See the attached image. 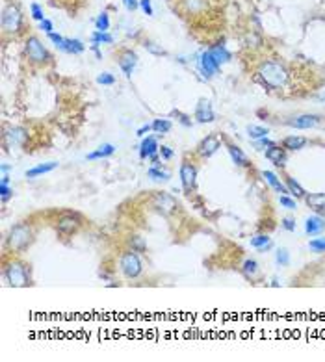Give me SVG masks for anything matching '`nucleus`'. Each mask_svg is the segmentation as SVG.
I'll return each instance as SVG.
<instances>
[{
	"mask_svg": "<svg viewBox=\"0 0 325 362\" xmlns=\"http://www.w3.org/2000/svg\"><path fill=\"white\" fill-rule=\"evenodd\" d=\"M256 77H258V80L262 82V85H266L268 89H277V87L286 85L288 71L283 63L268 60V62L260 63V67L256 71Z\"/></svg>",
	"mask_w": 325,
	"mask_h": 362,
	"instance_id": "1",
	"label": "nucleus"
},
{
	"mask_svg": "<svg viewBox=\"0 0 325 362\" xmlns=\"http://www.w3.org/2000/svg\"><path fill=\"white\" fill-rule=\"evenodd\" d=\"M4 277L8 281V284L13 286V288H24V286L30 284L28 268L19 260H11V262L4 266Z\"/></svg>",
	"mask_w": 325,
	"mask_h": 362,
	"instance_id": "2",
	"label": "nucleus"
},
{
	"mask_svg": "<svg viewBox=\"0 0 325 362\" xmlns=\"http://www.w3.org/2000/svg\"><path fill=\"white\" fill-rule=\"evenodd\" d=\"M32 238H34V232H32L30 225L19 223L8 232L6 243H8V247L11 251H24L26 247L30 245Z\"/></svg>",
	"mask_w": 325,
	"mask_h": 362,
	"instance_id": "3",
	"label": "nucleus"
},
{
	"mask_svg": "<svg viewBox=\"0 0 325 362\" xmlns=\"http://www.w3.org/2000/svg\"><path fill=\"white\" fill-rule=\"evenodd\" d=\"M23 28V13L15 4H8L2 11V30L4 34H17Z\"/></svg>",
	"mask_w": 325,
	"mask_h": 362,
	"instance_id": "4",
	"label": "nucleus"
},
{
	"mask_svg": "<svg viewBox=\"0 0 325 362\" xmlns=\"http://www.w3.org/2000/svg\"><path fill=\"white\" fill-rule=\"evenodd\" d=\"M119 270L126 279H136L141 275L143 271V266H141V260L136 254V251H126V253L121 254L119 258Z\"/></svg>",
	"mask_w": 325,
	"mask_h": 362,
	"instance_id": "5",
	"label": "nucleus"
},
{
	"mask_svg": "<svg viewBox=\"0 0 325 362\" xmlns=\"http://www.w3.org/2000/svg\"><path fill=\"white\" fill-rule=\"evenodd\" d=\"M24 52L28 56V60L32 63H45L50 60V54H48V50H46L43 43L39 41L36 36H32V38L26 39V45H24Z\"/></svg>",
	"mask_w": 325,
	"mask_h": 362,
	"instance_id": "6",
	"label": "nucleus"
},
{
	"mask_svg": "<svg viewBox=\"0 0 325 362\" xmlns=\"http://www.w3.org/2000/svg\"><path fill=\"white\" fill-rule=\"evenodd\" d=\"M180 182H182V188H184L186 193H192L197 188V169H195L194 163L190 162H182L180 163Z\"/></svg>",
	"mask_w": 325,
	"mask_h": 362,
	"instance_id": "7",
	"label": "nucleus"
},
{
	"mask_svg": "<svg viewBox=\"0 0 325 362\" xmlns=\"http://www.w3.org/2000/svg\"><path fill=\"white\" fill-rule=\"evenodd\" d=\"M197 65H199V71H201L204 78H212L216 77L217 73H219V63L214 60V56L210 54V50H204L199 54V60H197Z\"/></svg>",
	"mask_w": 325,
	"mask_h": 362,
	"instance_id": "8",
	"label": "nucleus"
},
{
	"mask_svg": "<svg viewBox=\"0 0 325 362\" xmlns=\"http://www.w3.org/2000/svg\"><path fill=\"white\" fill-rule=\"evenodd\" d=\"M153 208H156L163 216H169L177 210V201L167 193H156L153 197Z\"/></svg>",
	"mask_w": 325,
	"mask_h": 362,
	"instance_id": "9",
	"label": "nucleus"
},
{
	"mask_svg": "<svg viewBox=\"0 0 325 362\" xmlns=\"http://www.w3.org/2000/svg\"><path fill=\"white\" fill-rule=\"evenodd\" d=\"M28 139V130L23 126H11L4 132V143L6 147H21Z\"/></svg>",
	"mask_w": 325,
	"mask_h": 362,
	"instance_id": "10",
	"label": "nucleus"
},
{
	"mask_svg": "<svg viewBox=\"0 0 325 362\" xmlns=\"http://www.w3.org/2000/svg\"><path fill=\"white\" fill-rule=\"evenodd\" d=\"M117 63H119V67H121L124 77L130 78L134 69H136V63H138V54L132 52V50H123L119 54V58H117Z\"/></svg>",
	"mask_w": 325,
	"mask_h": 362,
	"instance_id": "11",
	"label": "nucleus"
},
{
	"mask_svg": "<svg viewBox=\"0 0 325 362\" xmlns=\"http://www.w3.org/2000/svg\"><path fill=\"white\" fill-rule=\"evenodd\" d=\"M195 119H197L199 123H212V121H216V114H214V110H212L210 100L201 99L199 102H197V108H195Z\"/></svg>",
	"mask_w": 325,
	"mask_h": 362,
	"instance_id": "12",
	"label": "nucleus"
},
{
	"mask_svg": "<svg viewBox=\"0 0 325 362\" xmlns=\"http://www.w3.org/2000/svg\"><path fill=\"white\" fill-rule=\"evenodd\" d=\"M318 123H320V117L310 116V114H303V116H297V117H294V119H290V121H288L290 126L299 128V130H309V128H314Z\"/></svg>",
	"mask_w": 325,
	"mask_h": 362,
	"instance_id": "13",
	"label": "nucleus"
},
{
	"mask_svg": "<svg viewBox=\"0 0 325 362\" xmlns=\"http://www.w3.org/2000/svg\"><path fill=\"white\" fill-rule=\"evenodd\" d=\"M325 231V217H322L320 214H312V216L307 217L305 221V232L309 236H318Z\"/></svg>",
	"mask_w": 325,
	"mask_h": 362,
	"instance_id": "14",
	"label": "nucleus"
},
{
	"mask_svg": "<svg viewBox=\"0 0 325 362\" xmlns=\"http://www.w3.org/2000/svg\"><path fill=\"white\" fill-rule=\"evenodd\" d=\"M219 147H221V143H219V139L216 136H206L199 143L197 149H199V154H201L203 158H210V156H214L219 151Z\"/></svg>",
	"mask_w": 325,
	"mask_h": 362,
	"instance_id": "15",
	"label": "nucleus"
},
{
	"mask_svg": "<svg viewBox=\"0 0 325 362\" xmlns=\"http://www.w3.org/2000/svg\"><path fill=\"white\" fill-rule=\"evenodd\" d=\"M58 232L60 234H65V236H69V234H75V232L80 229V221H78V217L75 216H63L58 219Z\"/></svg>",
	"mask_w": 325,
	"mask_h": 362,
	"instance_id": "16",
	"label": "nucleus"
},
{
	"mask_svg": "<svg viewBox=\"0 0 325 362\" xmlns=\"http://www.w3.org/2000/svg\"><path fill=\"white\" fill-rule=\"evenodd\" d=\"M158 141H156L155 136H147V138L141 141V145H139V156L143 158V160H147V158H153L155 154H158Z\"/></svg>",
	"mask_w": 325,
	"mask_h": 362,
	"instance_id": "17",
	"label": "nucleus"
},
{
	"mask_svg": "<svg viewBox=\"0 0 325 362\" xmlns=\"http://www.w3.org/2000/svg\"><path fill=\"white\" fill-rule=\"evenodd\" d=\"M266 158L270 160L271 163H275L277 167H283L284 165V162H286V149L279 145H271V147H268L266 149Z\"/></svg>",
	"mask_w": 325,
	"mask_h": 362,
	"instance_id": "18",
	"label": "nucleus"
},
{
	"mask_svg": "<svg viewBox=\"0 0 325 362\" xmlns=\"http://www.w3.org/2000/svg\"><path fill=\"white\" fill-rule=\"evenodd\" d=\"M208 50H210V54L214 56V60H216L219 65H223V63L231 62L232 54L229 52V50H227V48H225V45H221V43H217V45L210 46Z\"/></svg>",
	"mask_w": 325,
	"mask_h": 362,
	"instance_id": "19",
	"label": "nucleus"
},
{
	"mask_svg": "<svg viewBox=\"0 0 325 362\" xmlns=\"http://www.w3.org/2000/svg\"><path fill=\"white\" fill-rule=\"evenodd\" d=\"M262 177H264V180L268 182V184L275 190L277 193H283V195H288V188H286V184H283L281 180H279V177L273 173V171H264L262 173Z\"/></svg>",
	"mask_w": 325,
	"mask_h": 362,
	"instance_id": "20",
	"label": "nucleus"
},
{
	"mask_svg": "<svg viewBox=\"0 0 325 362\" xmlns=\"http://www.w3.org/2000/svg\"><path fill=\"white\" fill-rule=\"evenodd\" d=\"M305 202L314 212H325V193H310V195H305Z\"/></svg>",
	"mask_w": 325,
	"mask_h": 362,
	"instance_id": "21",
	"label": "nucleus"
},
{
	"mask_svg": "<svg viewBox=\"0 0 325 362\" xmlns=\"http://www.w3.org/2000/svg\"><path fill=\"white\" fill-rule=\"evenodd\" d=\"M58 167V162H46V163H39L36 167H32V169L26 171V178H38L41 175H45V173H50V171H54Z\"/></svg>",
	"mask_w": 325,
	"mask_h": 362,
	"instance_id": "22",
	"label": "nucleus"
},
{
	"mask_svg": "<svg viewBox=\"0 0 325 362\" xmlns=\"http://www.w3.org/2000/svg\"><path fill=\"white\" fill-rule=\"evenodd\" d=\"M85 50V45L80 41V39H71L65 38V43L62 46V52H67V54H82Z\"/></svg>",
	"mask_w": 325,
	"mask_h": 362,
	"instance_id": "23",
	"label": "nucleus"
},
{
	"mask_svg": "<svg viewBox=\"0 0 325 362\" xmlns=\"http://www.w3.org/2000/svg\"><path fill=\"white\" fill-rule=\"evenodd\" d=\"M307 143L309 141H307V138H303V136H288V138L283 139V147L286 151H301Z\"/></svg>",
	"mask_w": 325,
	"mask_h": 362,
	"instance_id": "24",
	"label": "nucleus"
},
{
	"mask_svg": "<svg viewBox=\"0 0 325 362\" xmlns=\"http://www.w3.org/2000/svg\"><path fill=\"white\" fill-rule=\"evenodd\" d=\"M116 153V147L112 145V143H104V145H101L99 149H95L93 153H89L85 158L87 160H101V158H108V156H112V154Z\"/></svg>",
	"mask_w": 325,
	"mask_h": 362,
	"instance_id": "25",
	"label": "nucleus"
},
{
	"mask_svg": "<svg viewBox=\"0 0 325 362\" xmlns=\"http://www.w3.org/2000/svg\"><path fill=\"white\" fill-rule=\"evenodd\" d=\"M229 154H231L232 162L236 163L238 167H247V165H249V158L245 156V153L242 151L240 147L229 145Z\"/></svg>",
	"mask_w": 325,
	"mask_h": 362,
	"instance_id": "26",
	"label": "nucleus"
},
{
	"mask_svg": "<svg viewBox=\"0 0 325 362\" xmlns=\"http://www.w3.org/2000/svg\"><path fill=\"white\" fill-rule=\"evenodd\" d=\"M284 184H286V188H288V195H294L295 199H305L307 192L303 190V186L299 184L295 178L286 177V178H284Z\"/></svg>",
	"mask_w": 325,
	"mask_h": 362,
	"instance_id": "27",
	"label": "nucleus"
},
{
	"mask_svg": "<svg viewBox=\"0 0 325 362\" xmlns=\"http://www.w3.org/2000/svg\"><path fill=\"white\" fill-rule=\"evenodd\" d=\"M271 238L268 234H256L255 238H251V247H255L258 253H266L268 249H271Z\"/></svg>",
	"mask_w": 325,
	"mask_h": 362,
	"instance_id": "28",
	"label": "nucleus"
},
{
	"mask_svg": "<svg viewBox=\"0 0 325 362\" xmlns=\"http://www.w3.org/2000/svg\"><path fill=\"white\" fill-rule=\"evenodd\" d=\"M149 178H153L155 182H167L169 180V173L162 169V165H151L147 171Z\"/></svg>",
	"mask_w": 325,
	"mask_h": 362,
	"instance_id": "29",
	"label": "nucleus"
},
{
	"mask_svg": "<svg viewBox=\"0 0 325 362\" xmlns=\"http://www.w3.org/2000/svg\"><path fill=\"white\" fill-rule=\"evenodd\" d=\"M258 271H260L258 270V262L253 260V258H247L245 262L242 264V273L245 275V279H251V281H253V279L258 275Z\"/></svg>",
	"mask_w": 325,
	"mask_h": 362,
	"instance_id": "30",
	"label": "nucleus"
},
{
	"mask_svg": "<svg viewBox=\"0 0 325 362\" xmlns=\"http://www.w3.org/2000/svg\"><path fill=\"white\" fill-rule=\"evenodd\" d=\"M112 45L114 43V36L108 34V32H99L95 30L91 34V45Z\"/></svg>",
	"mask_w": 325,
	"mask_h": 362,
	"instance_id": "31",
	"label": "nucleus"
},
{
	"mask_svg": "<svg viewBox=\"0 0 325 362\" xmlns=\"http://www.w3.org/2000/svg\"><path fill=\"white\" fill-rule=\"evenodd\" d=\"M247 134H249V138H251V139H262V138H268L270 130H268V128H264V126L249 124V126H247Z\"/></svg>",
	"mask_w": 325,
	"mask_h": 362,
	"instance_id": "32",
	"label": "nucleus"
},
{
	"mask_svg": "<svg viewBox=\"0 0 325 362\" xmlns=\"http://www.w3.org/2000/svg\"><path fill=\"white\" fill-rule=\"evenodd\" d=\"M171 126H173V124H171L169 119H155V121H153V130H155L156 134H160V136H162V134H167V132L171 130Z\"/></svg>",
	"mask_w": 325,
	"mask_h": 362,
	"instance_id": "33",
	"label": "nucleus"
},
{
	"mask_svg": "<svg viewBox=\"0 0 325 362\" xmlns=\"http://www.w3.org/2000/svg\"><path fill=\"white\" fill-rule=\"evenodd\" d=\"M95 28L99 32H108L110 30V17L106 11H102L101 15L97 17V21H95Z\"/></svg>",
	"mask_w": 325,
	"mask_h": 362,
	"instance_id": "34",
	"label": "nucleus"
},
{
	"mask_svg": "<svg viewBox=\"0 0 325 362\" xmlns=\"http://www.w3.org/2000/svg\"><path fill=\"white\" fill-rule=\"evenodd\" d=\"M309 247L310 251H314V253L322 254L325 253V236H322V238H314L309 241Z\"/></svg>",
	"mask_w": 325,
	"mask_h": 362,
	"instance_id": "35",
	"label": "nucleus"
},
{
	"mask_svg": "<svg viewBox=\"0 0 325 362\" xmlns=\"http://www.w3.org/2000/svg\"><path fill=\"white\" fill-rule=\"evenodd\" d=\"M275 260H277V264L279 266H283V268L288 266V264H290V253H288V249H284V247L279 249L277 253H275Z\"/></svg>",
	"mask_w": 325,
	"mask_h": 362,
	"instance_id": "36",
	"label": "nucleus"
},
{
	"mask_svg": "<svg viewBox=\"0 0 325 362\" xmlns=\"http://www.w3.org/2000/svg\"><path fill=\"white\" fill-rule=\"evenodd\" d=\"M97 84H101V85H114V84H116V77H114L112 73H101V75L97 77Z\"/></svg>",
	"mask_w": 325,
	"mask_h": 362,
	"instance_id": "37",
	"label": "nucleus"
},
{
	"mask_svg": "<svg viewBox=\"0 0 325 362\" xmlns=\"http://www.w3.org/2000/svg\"><path fill=\"white\" fill-rule=\"evenodd\" d=\"M13 197V188L9 184H0V199L2 202H8Z\"/></svg>",
	"mask_w": 325,
	"mask_h": 362,
	"instance_id": "38",
	"label": "nucleus"
},
{
	"mask_svg": "<svg viewBox=\"0 0 325 362\" xmlns=\"http://www.w3.org/2000/svg\"><path fill=\"white\" fill-rule=\"evenodd\" d=\"M30 11H32V17H34L36 21H39V23H41V21L45 19V13H43V8L39 6L38 2H34V4H32V6H30Z\"/></svg>",
	"mask_w": 325,
	"mask_h": 362,
	"instance_id": "39",
	"label": "nucleus"
},
{
	"mask_svg": "<svg viewBox=\"0 0 325 362\" xmlns=\"http://www.w3.org/2000/svg\"><path fill=\"white\" fill-rule=\"evenodd\" d=\"M145 48H147L149 52H153V54L156 56H165V50H163L162 46H158L156 43H153V41H145Z\"/></svg>",
	"mask_w": 325,
	"mask_h": 362,
	"instance_id": "40",
	"label": "nucleus"
},
{
	"mask_svg": "<svg viewBox=\"0 0 325 362\" xmlns=\"http://www.w3.org/2000/svg\"><path fill=\"white\" fill-rule=\"evenodd\" d=\"M279 202H281V204H283V206H284L286 210H295V208H297V202H295L294 199H290L288 195H281V197H279Z\"/></svg>",
	"mask_w": 325,
	"mask_h": 362,
	"instance_id": "41",
	"label": "nucleus"
},
{
	"mask_svg": "<svg viewBox=\"0 0 325 362\" xmlns=\"http://www.w3.org/2000/svg\"><path fill=\"white\" fill-rule=\"evenodd\" d=\"M46 36H48V39L56 45V48H60V50H62L63 43H65V38H63V36L56 34V32H50V34H46Z\"/></svg>",
	"mask_w": 325,
	"mask_h": 362,
	"instance_id": "42",
	"label": "nucleus"
},
{
	"mask_svg": "<svg viewBox=\"0 0 325 362\" xmlns=\"http://www.w3.org/2000/svg\"><path fill=\"white\" fill-rule=\"evenodd\" d=\"M158 154H160V158L162 160H171L173 156H175V153H173V149L167 145H162L160 149H158Z\"/></svg>",
	"mask_w": 325,
	"mask_h": 362,
	"instance_id": "43",
	"label": "nucleus"
},
{
	"mask_svg": "<svg viewBox=\"0 0 325 362\" xmlns=\"http://www.w3.org/2000/svg\"><path fill=\"white\" fill-rule=\"evenodd\" d=\"M184 4L190 11H199V9L204 6V2H203V0H184Z\"/></svg>",
	"mask_w": 325,
	"mask_h": 362,
	"instance_id": "44",
	"label": "nucleus"
},
{
	"mask_svg": "<svg viewBox=\"0 0 325 362\" xmlns=\"http://www.w3.org/2000/svg\"><path fill=\"white\" fill-rule=\"evenodd\" d=\"M139 8L143 9V13L149 17H153L155 9H153V2L151 0H139Z\"/></svg>",
	"mask_w": 325,
	"mask_h": 362,
	"instance_id": "45",
	"label": "nucleus"
},
{
	"mask_svg": "<svg viewBox=\"0 0 325 362\" xmlns=\"http://www.w3.org/2000/svg\"><path fill=\"white\" fill-rule=\"evenodd\" d=\"M130 245H132V251H136V253H139V251H143V249H145V243H143L138 236H134V238L130 240Z\"/></svg>",
	"mask_w": 325,
	"mask_h": 362,
	"instance_id": "46",
	"label": "nucleus"
},
{
	"mask_svg": "<svg viewBox=\"0 0 325 362\" xmlns=\"http://www.w3.org/2000/svg\"><path fill=\"white\" fill-rule=\"evenodd\" d=\"M39 28L45 32V34H50V32L54 30V24H52V21H48V19L45 17V19L39 23Z\"/></svg>",
	"mask_w": 325,
	"mask_h": 362,
	"instance_id": "47",
	"label": "nucleus"
},
{
	"mask_svg": "<svg viewBox=\"0 0 325 362\" xmlns=\"http://www.w3.org/2000/svg\"><path fill=\"white\" fill-rule=\"evenodd\" d=\"M271 145H275V143H273V141H270L268 138L256 139V141H255V147H256V149H260V151H262V149H268V147H271Z\"/></svg>",
	"mask_w": 325,
	"mask_h": 362,
	"instance_id": "48",
	"label": "nucleus"
},
{
	"mask_svg": "<svg viewBox=\"0 0 325 362\" xmlns=\"http://www.w3.org/2000/svg\"><path fill=\"white\" fill-rule=\"evenodd\" d=\"M283 227H284L288 232H294L295 231V219H292V217H284V219H283Z\"/></svg>",
	"mask_w": 325,
	"mask_h": 362,
	"instance_id": "49",
	"label": "nucleus"
},
{
	"mask_svg": "<svg viewBox=\"0 0 325 362\" xmlns=\"http://www.w3.org/2000/svg\"><path fill=\"white\" fill-rule=\"evenodd\" d=\"M153 130V123L151 124H143V126H139L138 130H136V136H139V138H143V136H145V134H147V132H151Z\"/></svg>",
	"mask_w": 325,
	"mask_h": 362,
	"instance_id": "50",
	"label": "nucleus"
},
{
	"mask_svg": "<svg viewBox=\"0 0 325 362\" xmlns=\"http://www.w3.org/2000/svg\"><path fill=\"white\" fill-rule=\"evenodd\" d=\"M124 8L128 9V11H134V9L139 6V0H123Z\"/></svg>",
	"mask_w": 325,
	"mask_h": 362,
	"instance_id": "51",
	"label": "nucleus"
},
{
	"mask_svg": "<svg viewBox=\"0 0 325 362\" xmlns=\"http://www.w3.org/2000/svg\"><path fill=\"white\" fill-rule=\"evenodd\" d=\"M9 169H11V167H9L8 163H2V165H0V171H2V175H4V173H8Z\"/></svg>",
	"mask_w": 325,
	"mask_h": 362,
	"instance_id": "52",
	"label": "nucleus"
}]
</instances>
